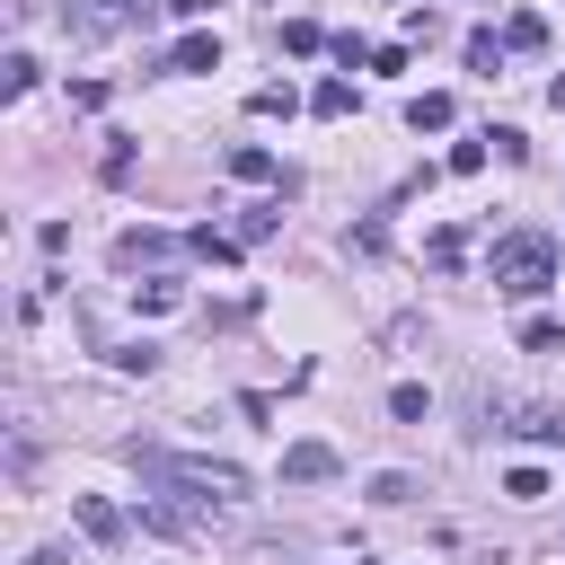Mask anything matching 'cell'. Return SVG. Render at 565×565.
<instances>
[{"instance_id": "ffe728a7", "label": "cell", "mask_w": 565, "mask_h": 565, "mask_svg": "<svg viewBox=\"0 0 565 565\" xmlns=\"http://www.w3.org/2000/svg\"><path fill=\"white\" fill-rule=\"evenodd\" d=\"M424 256H433V265H459V256H468V230H433V247H424Z\"/></svg>"}, {"instance_id": "9a60e30c", "label": "cell", "mask_w": 565, "mask_h": 565, "mask_svg": "<svg viewBox=\"0 0 565 565\" xmlns=\"http://www.w3.org/2000/svg\"><path fill=\"white\" fill-rule=\"evenodd\" d=\"M309 106H318V115H353V79H318Z\"/></svg>"}, {"instance_id": "4fadbf2b", "label": "cell", "mask_w": 565, "mask_h": 565, "mask_svg": "<svg viewBox=\"0 0 565 565\" xmlns=\"http://www.w3.org/2000/svg\"><path fill=\"white\" fill-rule=\"evenodd\" d=\"M388 415H397V424H424V415H433V397H424L415 380H397V388H388Z\"/></svg>"}, {"instance_id": "30bf717a", "label": "cell", "mask_w": 565, "mask_h": 565, "mask_svg": "<svg viewBox=\"0 0 565 565\" xmlns=\"http://www.w3.org/2000/svg\"><path fill=\"white\" fill-rule=\"evenodd\" d=\"M406 124H415V132H441V124H450V97H441V88L406 97Z\"/></svg>"}, {"instance_id": "277c9868", "label": "cell", "mask_w": 565, "mask_h": 565, "mask_svg": "<svg viewBox=\"0 0 565 565\" xmlns=\"http://www.w3.org/2000/svg\"><path fill=\"white\" fill-rule=\"evenodd\" d=\"M62 26L71 35H115V26H132V0H62Z\"/></svg>"}, {"instance_id": "8fae6325", "label": "cell", "mask_w": 565, "mask_h": 565, "mask_svg": "<svg viewBox=\"0 0 565 565\" xmlns=\"http://www.w3.org/2000/svg\"><path fill=\"white\" fill-rule=\"evenodd\" d=\"M230 177H238V185H265V177H274V150L238 141V150H230Z\"/></svg>"}, {"instance_id": "3957f363", "label": "cell", "mask_w": 565, "mask_h": 565, "mask_svg": "<svg viewBox=\"0 0 565 565\" xmlns=\"http://www.w3.org/2000/svg\"><path fill=\"white\" fill-rule=\"evenodd\" d=\"M477 415L494 433H530V441H565V406H539V397H512V388H486Z\"/></svg>"}, {"instance_id": "9c48e42d", "label": "cell", "mask_w": 565, "mask_h": 565, "mask_svg": "<svg viewBox=\"0 0 565 565\" xmlns=\"http://www.w3.org/2000/svg\"><path fill=\"white\" fill-rule=\"evenodd\" d=\"M503 44H512V53H539V44H547V18H539V9H512V18H503Z\"/></svg>"}, {"instance_id": "8992f818", "label": "cell", "mask_w": 565, "mask_h": 565, "mask_svg": "<svg viewBox=\"0 0 565 565\" xmlns=\"http://www.w3.org/2000/svg\"><path fill=\"white\" fill-rule=\"evenodd\" d=\"M168 256H177L168 230H124V238H115V265H168Z\"/></svg>"}, {"instance_id": "7c38bea8", "label": "cell", "mask_w": 565, "mask_h": 565, "mask_svg": "<svg viewBox=\"0 0 565 565\" xmlns=\"http://www.w3.org/2000/svg\"><path fill=\"white\" fill-rule=\"evenodd\" d=\"M503 53H512V44H503L494 26H477V35H468V71H503Z\"/></svg>"}, {"instance_id": "5b68a950", "label": "cell", "mask_w": 565, "mask_h": 565, "mask_svg": "<svg viewBox=\"0 0 565 565\" xmlns=\"http://www.w3.org/2000/svg\"><path fill=\"white\" fill-rule=\"evenodd\" d=\"M282 477H291V486H327V477H335V450H327V441H291V450H282Z\"/></svg>"}, {"instance_id": "5bb4252c", "label": "cell", "mask_w": 565, "mask_h": 565, "mask_svg": "<svg viewBox=\"0 0 565 565\" xmlns=\"http://www.w3.org/2000/svg\"><path fill=\"white\" fill-rule=\"evenodd\" d=\"M26 88H35V53H9L0 62V97H26Z\"/></svg>"}, {"instance_id": "52a82bcc", "label": "cell", "mask_w": 565, "mask_h": 565, "mask_svg": "<svg viewBox=\"0 0 565 565\" xmlns=\"http://www.w3.org/2000/svg\"><path fill=\"white\" fill-rule=\"evenodd\" d=\"M168 71H221V35H177V53H168Z\"/></svg>"}, {"instance_id": "44dd1931", "label": "cell", "mask_w": 565, "mask_h": 565, "mask_svg": "<svg viewBox=\"0 0 565 565\" xmlns=\"http://www.w3.org/2000/svg\"><path fill=\"white\" fill-rule=\"evenodd\" d=\"M141 309H150V318H168V309H185V291H177V282H141Z\"/></svg>"}, {"instance_id": "ac0fdd59", "label": "cell", "mask_w": 565, "mask_h": 565, "mask_svg": "<svg viewBox=\"0 0 565 565\" xmlns=\"http://www.w3.org/2000/svg\"><path fill=\"white\" fill-rule=\"evenodd\" d=\"M318 44H327V26H309V18H291V26H282V53H318Z\"/></svg>"}, {"instance_id": "484cf974", "label": "cell", "mask_w": 565, "mask_h": 565, "mask_svg": "<svg viewBox=\"0 0 565 565\" xmlns=\"http://www.w3.org/2000/svg\"><path fill=\"white\" fill-rule=\"evenodd\" d=\"M168 18H212V0H159Z\"/></svg>"}, {"instance_id": "7402d4cb", "label": "cell", "mask_w": 565, "mask_h": 565, "mask_svg": "<svg viewBox=\"0 0 565 565\" xmlns=\"http://www.w3.org/2000/svg\"><path fill=\"white\" fill-rule=\"evenodd\" d=\"M521 344H530V353H556V344H565V327H556V318H530V327H521Z\"/></svg>"}, {"instance_id": "603a6c76", "label": "cell", "mask_w": 565, "mask_h": 565, "mask_svg": "<svg viewBox=\"0 0 565 565\" xmlns=\"http://www.w3.org/2000/svg\"><path fill=\"white\" fill-rule=\"evenodd\" d=\"M503 494H512V503H539V494H547V477H539V468H512V477H503Z\"/></svg>"}, {"instance_id": "7a4b0ae2", "label": "cell", "mask_w": 565, "mask_h": 565, "mask_svg": "<svg viewBox=\"0 0 565 565\" xmlns=\"http://www.w3.org/2000/svg\"><path fill=\"white\" fill-rule=\"evenodd\" d=\"M547 282H556V238L547 230H521V238L494 247V291L503 300H539Z\"/></svg>"}, {"instance_id": "cb8c5ba5", "label": "cell", "mask_w": 565, "mask_h": 565, "mask_svg": "<svg viewBox=\"0 0 565 565\" xmlns=\"http://www.w3.org/2000/svg\"><path fill=\"white\" fill-rule=\"evenodd\" d=\"M247 106H256V115H291V106H300V97H291V88H282V79H274V88H256V97H247Z\"/></svg>"}, {"instance_id": "d4e9b609", "label": "cell", "mask_w": 565, "mask_h": 565, "mask_svg": "<svg viewBox=\"0 0 565 565\" xmlns=\"http://www.w3.org/2000/svg\"><path fill=\"white\" fill-rule=\"evenodd\" d=\"M194 256H212V265H230V256H238V238H221V230H194Z\"/></svg>"}, {"instance_id": "e0dca14e", "label": "cell", "mask_w": 565, "mask_h": 565, "mask_svg": "<svg viewBox=\"0 0 565 565\" xmlns=\"http://www.w3.org/2000/svg\"><path fill=\"white\" fill-rule=\"evenodd\" d=\"M406 494H415L406 468H380V477H371V503H406Z\"/></svg>"}, {"instance_id": "d6986e66", "label": "cell", "mask_w": 565, "mask_h": 565, "mask_svg": "<svg viewBox=\"0 0 565 565\" xmlns=\"http://www.w3.org/2000/svg\"><path fill=\"white\" fill-rule=\"evenodd\" d=\"M97 168H106V185H124V177H132V141H124V132H115V141H106V159H97Z\"/></svg>"}, {"instance_id": "6da1fadb", "label": "cell", "mask_w": 565, "mask_h": 565, "mask_svg": "<svg viewBox=\"0 0 565 565\" xmlns=\"http://www.w3.org/2000/svg\"><path fill=\"white\" fill-rule=\"evenodd\" d=\"M132 459L150 486H168L185 503H238L247 494V468H230V459H185V450H141V441H132Z\"/></svg>"}, {"instance_id": "2e32d148", "label": "cell", "mask_w": 565, "mask_h": 565, "mask_svg": "<svg viewBox=\"0 0 565 565\" xmlns=\"http://www.w3.org/2000/svg\"><path fill=\"white\" fill-rule=\"evenodd\" d=\"M486 141H494V132H477V141H450V177H477V168H486Z\"/></svg>"}, {"instance_id": "4316f807", "label": "cell", "mask_w": 565, "mask_h": 565, "mask_svg": "<svg viewBox=\"0 0 565 565\" xmlns=\"http://www.w3.org/2000/svg\"><path fill=\"white\" fill-rule=\"evenodd\" d=\"M547 106H556V115H565V71H556V79H547Z\"/></svg>"}, {"instance_id": "ba28073f", "label": "cell", "mask_w": 565, "mask_h": 565, "mask_svg": "<svg viewBox=\"0 0 565 565\" xmlns=\"http://www.w3.org/2000/svg\"><path fill=\"white\" fill-rule=\"evenodd\" d=\"M71 512H79V530H88V539H124V512H115L106 494H79Z\"/></svg>"}]
</instances>
